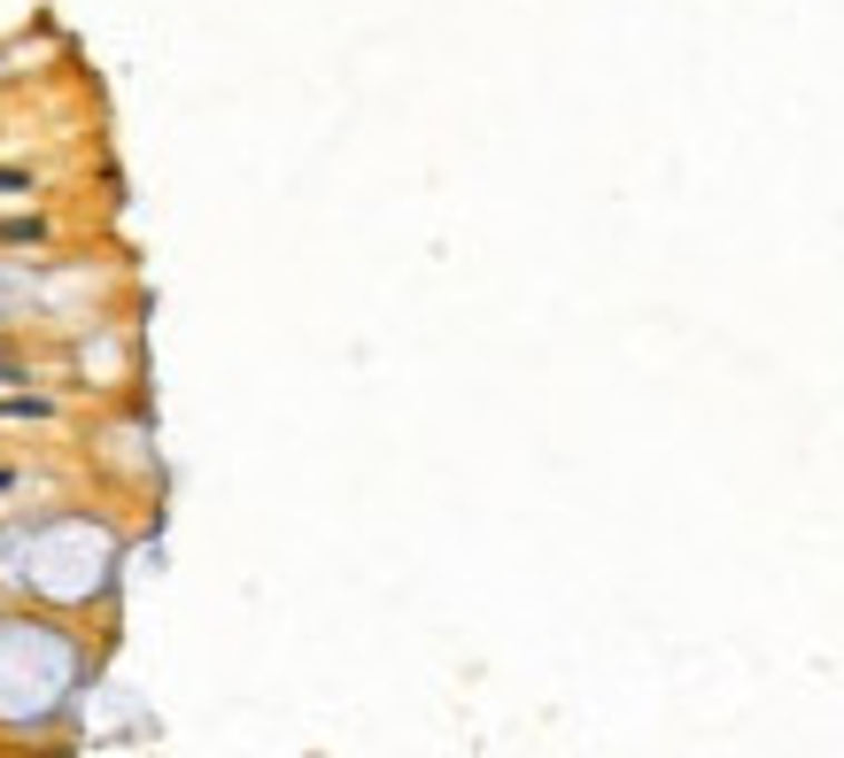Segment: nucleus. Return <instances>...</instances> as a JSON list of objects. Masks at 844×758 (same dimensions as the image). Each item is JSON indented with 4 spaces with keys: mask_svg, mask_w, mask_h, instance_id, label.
Masks as SVG:
<instances>
[{
    "mask_svg": "<svg viewBox=\"0 0 844 758\" xmlns=\"http://www.w3.org/2000/svg\"><path fill=\"white\" fill-rule=\"evenodd\" d=\"M0 488H8V472H0Z\"/></svg>",
    "mask_w": 844,
    "mask_h": 758,
    "instance_id": "f03ea898",
    "label": "nucleus"
},
{
    "mask_svg": "<svg viewBox=\"0 0 844 758\" xmlns=\"http://www.w3.org/2000/svg\"><path fill=\"white\" fill-rule=\"evenodd\" d=\"M0 194H31V170H16V163H0Z\"/></svg>",
    "mask_w": 844,
    "mask_h": 758,
    "instance_id": "f257e3e1",
    "label": "nucleus"
}]
</instances>
